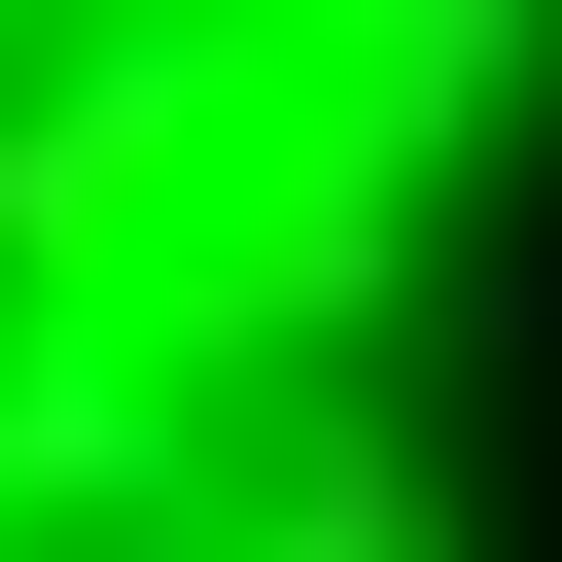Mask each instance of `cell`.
Returning <instances> with one entry per match:
<instances>
[{
  "label": "cell",
  "mask_w": 562,
  "mask_h": 562,
  "mask_svg": "<svg viewBox=\"0 0 562 562\" xmlns=\"http://www.w3.org/2000/svg\"><path fill=\"white\" fill-rule=\"evenodd\" d=\"M386 211L246 0H0V562H351Z\"/></svg>",
  "instance_id": "6da1fadb"
}]
</instances>
